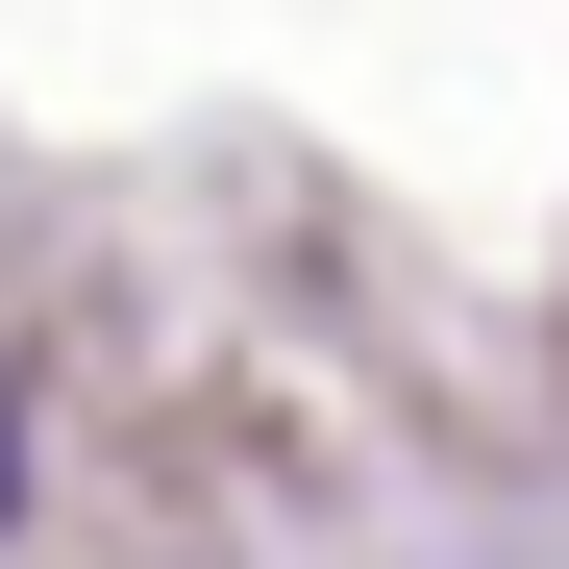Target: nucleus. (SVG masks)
<instances>
[{"label":"nucleus","instance_id":"nucleus-1","mask_svg":"<svg viewBox=\"0 0 569 569\" xmlns=\"http://www.w3.org/2000/svg\"><path fill=\"white\" fill-rule=\"evenodd\" d=\"M0 520H26V397H0Z\"/></svg>","mask_w":569,"mask_h":569}]
</instances>
